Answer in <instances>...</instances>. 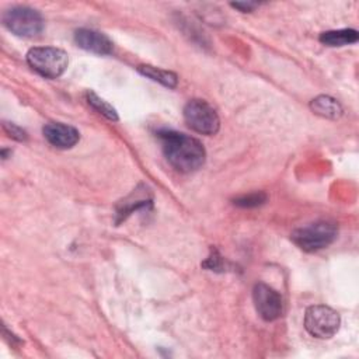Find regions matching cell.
I'll list each match as a JSON object with an SVG mask.
<instances>
[{
  "label": "cell",
  "instance_id": "cell-14",
  "mask_svg": "<svg viewBox=\"0 0 359 359\" xmlns=\"http://www.w3.org/2000/svg\"><path fill=\"white\" fill-rule=\"evenodd\" d=\"M86 100L97 112L104 115L107 119L118 121V114H116L115 108L111 104H108L105 100L98 97L94 91H87L86 93Z\"/></svg>",
  "mask_w": 359,
  "mask_h": 359
},
{
  "label": "cell",
  "instance_id": "cell-17",
  "mask_svg": "<svg viewBox=\"0 0 359 359\" xmlns=\"http://www.w3.org/2000/svg\"><path fill=\"white\" fill-rule=\"evenodd\" d=\"M202 265L210 271H219L223 268V258L217 254V251H213L212 255Z\"/></svg>",
  "mask_w": 359,
  "mask_h": 359
},
{
  "label": "cell",
  "instance_id": "cell-3",
  "mask_svg": "<svg viewBox=\"0 0 359 359\" xmlns=\"http://www.w3.org/2000/svg\"><path fill=\"white\" fill-rule=\"evenodd\" d=\"M27 62L38 74L48 79H56L67 69L69 57L67 53L59 48L38 46L28 50Z\"/></svg>",
  "mask_w": 359,
  "mask_h": 359
},
{
  "label": "cell",
  "instance_id": "cell-18",
  "mask_svg": "<svg viewBox=\"0 0 359 359\" xmlns=\"http://www.w3.org/2000/svg\"><path fill=\"white\" fill-rule=\"evenodd\" d=\"M258 6V3H231V7L234 8H238L240 11L243 13H248V11H252L255 7Z\"/></svg>",
  "mask_w": 359,
  "mask_h": 359
},
{
  "label": "cell",
  "instance_id": "cell-1",
  "mask_svg": "<svg viewBox=\"0 0 359 359\" xmlns=\"http://www.w3.org/2000/svg\"><path fill=\"white\" fill-rule=\"evenodd\" d=\"M158 139L167 161L177 171L192 172L203 165L206 151L198 139L171 129L160 130Z\"/></svg>",
  "mask_w": 359,
  "mask_h": 359
},
{
  "label": "cell",
  "instance_id": "cell-11",
  "mask_svg": "<svg viewBox=\"0 0 359 359\" xmlns=\"http://www.w3.org/2000/svg\"><path fill=\"white\" fill-rule=\"evenodd\" d=\"M311 111L327 119H338L342 115L341 104L330 95H318L310 102Z\"/></svg>",
  "mask_w": 359,
  "mask_h": 359
},
{
  "label": "cell",
  "instance_id": "cell-2",
  "mask_svg": "<svg viewBox=\"0 0 359 359\" xmlns=\"http://www.w3.org/2000/svg\"><path fill=\"white\" fill-rule=\"evenodd\" d=\"M337 234L338 229L335 223L321 220L296 229L292 233V241L303 251L313 252L328 247L337 238Z\"/></svg>",
  "mask_w": 359,
  "mask_h": 359
},
{
  "label": "cell",
  "instance_id": "cell-5",
  "mask_svg": "<svg viewBox=\"0 0 359 359\" xmlns=\"http://www.w3.org/2000/svg\"><path fill=\"white\" fill-rule=\"evenodd\" d=\"M184 119L192 130L208 136L215 135L220 126L217 112L203 100L188 101L184 107Z\"/></svg>",
  "mask_w": 359,
  "mask_h": 359
},
{
  "label": "cell",
  "instance_id": "cell-6",
  "mask_svg": "<svg viewBox=\"0 0 359 359\" xmlns=\"http://www.w3.org/2000/svg\"><path fill=\"white\" fill-rule=\"evenodd\" d=\"M341 318L339 314L324 304L310 306L304 314V327L316 338L328 339L339 328Z\"/></svg>",
  "mask_w": 359,
  "mask_h": 359
},
{
  "label": "cell",
  "instance_id": "cell-12",
  "mask_svg": "<svg viewBox=\"0 0 359 359\" xmlns=\"http://www.w3.org/2000/svg\"><path fill=\"white\" fill-rule=\"evenodd\" d=\"M359 35L356 29L345 28V29H335V31H327L320 35V42L327 46H345L355 43L358 41Z\"/></svg>",
  "mask_w": 359,
  "mask_h": 359
},
{
  "label": "cell",
  "instance_id": "cell-7",
  "mask_svg": "<svg viewBox=\"0 0 359 359\" xmlns=\"http://www.w3.org/2000/svg\"><path fill=\"white\" fill-rule=\"evenodd\" d=\"M252 300L258 314L266 321H273L283 313V302L280 294L265 283H257L254 286Z\"/></svg>",
  "mask_w": 359,
  "mask_h": 359
},
{
  "label": "cell",
  "instance_id": "cell-15",
  "mask_svg": "<svg viewBox=\"0 0 359 359\" xmlns=\"http://www.w3.org/2000/svg\"><path fill=\"white\" fill-rule=\"evenodd\" d=\"M265 201H266V195L264 192H252V194L236 198L233 203L240 208H255L265 203Z\"/></svg>",
  "mask_w": 359,
  "mask_h": 359
},
{
  "label": "cell",
  "instance_id": "cell-10",
  "mask_svg": "<svg viewBox=\"0 0 359 359\" xmlns=\"http://www.w3.org/2000/svg\"><path fill=\"white\" fill-rule=\"evenodd\" d=\"M147 205H151V198L149 195V189L142 187V191L136 188L125 201H121V203L116 208V223L125 220L130 213L137 210L139 208H146Z\"/></svg>",
  "mask_w": 359,
  "mask_h": 359
},
{
  "label": "cell",
  "instance_id": "cell-4",
  "mask_svg": "<svg viewBox=\"0 0 359 359\" xmlns=\"http://www.w3.org/2000/svg\"><path fill=\"white\" fill-rule=\"evenodd\" d=\"M1 20L8 31L24 38L39 35L45 25L41 13L27 6H14L6 10Z\"/></svg>",
  "mask_w": 359,
  "mask_h": 359
},
{
  "label": "cell",
  "instance_id": "cell-9",
  "mask_svg": "<svg viewBox=\"0 0 359 359\" xmlns=\"http://www.w3.org/2000/svg\"><path fill=\"white\" fill-rule=\"evenodd\" d=\"M42 132L45 139L57 149H70L80 139V133L76 128L62 122H49L43 126Z\"/></svg>",
  "mask_w": 359,
  "mask_h": 359
},
{
  "label": "cell",
  "instance_id": "cell-13",
  "mask_svg": "<svg viewBox=\"0 0 359 359\" xmlns=\"http://www.w3.org/2000/svg\"><path fill=\"white\" fill-rule=\"evenodd\" d=\"M137 72L142 73L143 76L154 80V81H158L160 84L168 87V88H174L177 87V83H178V77L175 73L172 72H168V70H163L160 67H156V66H150V65H140L137 66Z\"/></svg>",
  "mask_w": 359,
  "mask_h": 359
},
{
  "label": "cell",
  "instance_id": "cell-16",
  "mask_svg": "<svg viewBox=\"0 0 359 359\" xmlns=\"http://www.w3.org/2000/svg\"><path fill=\"white\" fill-rule=\"evenodd\" d=\"M3 129L6 130V133H7L10 137H13V139H15V140L22 142V140L27 139V132H25L24 129H21L20 126L14 125V123L3 122Z\"/></svg>",
  "mask_w": 359,
  "mask_h": 359
},
{
  "label": "cell",
  "instance_id": "cell-8",
  "mask_svg": "<svg viewBox=\"0 0 359 359\" xmlns=\"http://www.w3.org/2000/svg\"><path fill=\"white\" fill-rule=\"evenodd\" d=\"M74 42L84 50L97 55H109L114 49L112 41L102 32L88 28H80L74 32Z\"/></svg>",
  "mask_w": 359,
  "mask_h": 359
}]
</instances>
